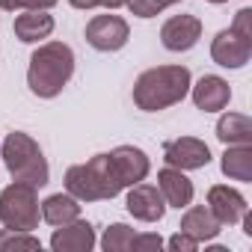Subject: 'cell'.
I'll return each mask as SVG.
<instances>
[{
	"instance_id": "cell-7",
	"label": "cell",
	"mask_w": 252,
	"mask_h": 252,
	"mask_svg": "<svg viewBox=\"0 0 252 252\" xmlns=\"http://www.w3.org/2000/svg\"><path fill=\"white\" fill-rule=\"evenodd\" d=\"M163 160L166 166H175L181 172L187 169H202L211 163V149L205 140H196V137H178V140H169L163 146Z\"/></svg>"
},
{
	"instance_id": "cell-20",
	"label": "cell",
	"mask_w": 252,
	"mask_h": 252,
	"mask_svg": "<svg viewBox=\"0 0 252 252\" xmlns=\"http://www.w3.org/2000/svg\"><path fill=\"white\" fill-rule=\"evenodd\" d=\"M220 169L231 181H252V146H228L222 152Z\"/></svg>"
},
{
	"instance_id": "cell-26",
	"label": "cell",
	"mask_w": 252,
	"mask_h": 252,
	"mask_svg": "<svg viewBox=\"0 0 252 252\" xmlns=\"http://www.w3.org/2000/svg\"><path fill=\"white\" fill-rule=\"evenodd\" d=\"M160 246H163L160 234H134V243H131L134 252H149V249H160Z\"/></svg>"
},
{
	"instance_id": "cell-12",
	"label": "cell",
	"mask_w": 252,
	"mask_h": 252,
	"mask_svg": "<svg viewBox=\"0 0 252 252\" xmlns=\"http://www.w3.org/2000/svg\"><path fill=\"white\" fill-rule=\"evenodd\" d=\"M190 95H193L196 110H202V113H220L231 101V86L220 74H205V77H199L196 86H190Z\"/></svg>"
},
{
	"instance_id": "cell-15",
	"label": "cell",
	"mask_w": 252,
	"mask_h": 252,
	"mask_svg": "<svg viewBox=\"0 0 252 252\" xmlns=\"http://www.w3.org/2000/svg\"><path fill=\"white\" fill-rule=\"evenodd\" d=\"M158 190H160V196H163V202H166V208L172 205V208H187L190 202H193V181L181 172V169H175V166H163L160 172H158Z\"/></svg>"
},
{
	"instance_id": "cell-23",
	"label": "cell",
	"mask_w": 252,
	"mask_h": 252,
	"mask_svg": "<svg viewBox=\"0 0 252 252\" xmlns=\"http://www.w3.org/2000/svg\"><path fill=\"white\" fill-rule=\"evenodd\" d=\"M57 0H0V9L15 12V9H51Z\"/></svg>"
},
{
	"instance_id": "cell-18",
	"label": "cell",
	"mask_w": 252,
	"mask_h": 252,
	"mask_svg": "<svg viewBox=\"0 0 252 252\" xmlns=\"http://www.w3.org/2000/svg\"><path fill=\"white\" fill-rule=\"evenodd\" d=\"M217 140L225 146H252V119L246 113H222L217 122Z\"/></svg>"
},
{
	"instance_id": "cell-25",
	"label": "cell",
	"mask_w": 252,
	"mask_h": 252,
	"mask_svg": "<svg viewBox=\"0 0 252 252\" xmlns=\"http://www.w3.org/2000/svg\"><path fill=\"white\" fill-rule=\"evenodd\" d=\"M172 252H196L199 249V240L196 237H190L187 231H178V234H172L169 237V243H166Z\"/></svg>"
},
{
	"instance_id": "cell-9",
	"label": "cell",
	"mask_w": 252,
	"mask_h": 252,
	"mask_svg": "<svg viewBox=\"0 0 252 252\" xmlns=\"http://www.w3.org/2000/svg\"><path fill=\"white\" fill-rule=\"evenodd\" d=\"M110 160H113V169L119 175V184L122 187H134L140 181H146L152 163H149V155L137 146H119L110 152Z\"/></svg>"
},
{
	"instance_id": "cell-14",
	"label": "cell",
	"mask_w": 252,
	"mask_h": 252,
	"mask_svg": "<svg viewBox=\"0 0 252 252\" xmlns=\"http://www.w3.org/2000/svg\"><path fill=\"white\" fill-rule=\"evenodd\" d=\"M95 246V228L86 220H71L65 225H57L51 234V249L54 252H89Z\"/></svg>"
},
{
	"instance_id": "cell-8",
	"label": "cell",
	"mask_w": 252,
	"mask_h": 252,
	"mask_svg": "<svg viewBox=\"0 0 252 252\" xmlns=\"http://www.w3.org/2000/svg\"><path fill=\"white\" fill-rule=\"evenodd\" d=\"M252 57V39L228 30H220L211 42V60L222 68H243Z\"/></svg>"
},
{
	"instance_id": "cell-13",
	"label": "cell",
	"mask_w": 252,
	"mask_h": 252,
	"mask_svg": "<svg viewBox=\"0 0 252 252\" xmlns=\"http://www.w3.org/2000/svg\"><path fill=\"white\" fill-rule=\"evenodd\" d=\"M208 208L222 225H237L246 214V199L228 184H214L208 190Z\"/></svg>"
},
{
	"instance_id": "cell-11",
	"label": "cell",
	"mask_w": 252,
	"mask_h": 252,
	"mask_svg": "<svg viewBox=\"0 0 252 252\" xmlns=\"http://www.w3.org/2000/svg\"><path fill=\"white\" fill-rule=\"evenodd\" d=\"M125 208H128V214L140 222H160L163 214H166V202L160 196L158 187L152 184H134L128 190V202H125Z\"/></svg>"
},
{
	"instance_id": "cell-16",
	"label": "cell",
	"mask_w": 252,
	"mask_h": 252,
	"mask_svg": "<svg viewBox=\"0 0 252 252\" xmlns=\"http://www.w3.org/2000/svg\"><path fill=\"white\" fill-rule=\"evenodd\" d=\"M181 231H187V234L196 237L199 243H208V240H214V237L222 231V222L211 214V208L190 202L187 211H184V217H181Z\"/></svg>"
},
{
	"instance_id": "cell-19",
	"label": "cell",
	"mask_w": 252,
	"mask_h": 252,
	"mask_svg": "<svg viewBox=\"0 0 252 252\" xmlns=\"http://www.w3.org/2000/svg\"><path fill=\"white\" fill-rule=\"evenodd\" d=\"M77 217H80V202L71 193H54V196H48L42 202V220L48 225H54V228L65 225V222H71Z\"/></svg>"
},
{
	"instance_id": "cell-2",
	"label": "cell",
	"mask_w": 252,
	"mask_h": 252,
	"mask_svg": "<svg viewBox=\"0 0 252 252\" xmlns=\"http://www.w3.org/2000/svg\"><path fill=\"white\" fill-rule=\"evenodd\" d=\"M74 74V51L65 42H45L33 51L27 86L39 98H57Z\"/></svg>"
},
{
	"instance_id": "cell-24",
	"label": "cell",
	"mask_w": 252,
	"mask_h": 252,
	"mask_svg": "<svg viewBox=\"0 0 252 252\" xmlns=\"http://www.w3.org/2000/svg\"><path fill=\"white\" fill-rule=\"evenodd\" d=\"M125 6H128L137 18H155V15H160V12H163V9L155 3V0H128Z\"/></svg>"
},
{
	"instance_id": "cell-22",
	"label": "cell",
	"mask_w": 252,
	"mask_h": 252,
	"mask_svg": "<svg viewBox=\"0 0 252 252\" xmlns=\"http://www.w3.org/2000/svg\"><path fill=\"white\" fill-rule=\"evenodd\" d=\"M15 249H42V240L33 237V231L0 228V252H15Z\"/></svg>"
},
{
	"instance_id": "cell-6",
	"label": "cell",
	"mask_w": 252,
	"mask_h": 252,
	"mask_svg": "<svg viewBox=\"0 0 252 252\" xmlns=\"http://www.w3.org/2000/svg\"><path fill=\"white\" fill-rule=\"evenodd\" d=\"M131 39V27L125 18L119 15H95L89 24H86V42L101 51V54H113V51H122Z\"/></svg>"
},
{
	"instance_id": "cell-3",
	"label": "cell",
	"mask_w": 252,
	"mask_h": 252,
	"mask_svg": "<svg viewBox=\"0 0 252 252\" xmlns=\"http://www.w3.org/2000/svg\"><path fill=\"white\" fill-rule=\"evenodd\" d=\"M125 187L119 184V175L113 169L110 152L107 155H95L86 163L68 166L65 172V193H71L77 202H101V199H113L119 196Z\"/></svg>"
},
{
	"instance_id": "cell-31",
	"label": "cell",
	"mask_w": 252,
	"mask_h": 252,
	"mask_svg": "<svg viewBox=\"0 0 252 252\" xmlns=\"http://www.w3.org/2000/svg\"><path fill=\"white\" fill-rule=\"evenodd\" d=\"M208 3H228V0H208Z\"/></svg>"
},
{
	"instance_id": "cell-17",
	"label": "cell",
	"mask_w": 252,
	"mask_h": 252,
	"mask_svg": "<svg viewBox=\"0 0 252 252\" xmlns=\"http://www.w3.org/2000/svg\"><path fill=\"white\" fill-rule=\"evenodd\" d=\"M12 30L24 45H36L54 33V15H48V9H24L15 18Z\"/></svg>"
},
{
	"instance_id": "cell-10",
	"label": "cell",
	"mask_w": 252,
	"mask_h": 252,
	"mask_svg": "<svg viewBox=\"0 0 252 252\" xmlns=\"http://www.w3.org/2000/svg\"><path fill=\"white\" fill-rule=\"evenodd\" d=\"M199 39H202V21L196 15H172L160 27V42L172 54H181V51L196 48Z\"/></svg>"
},
{
	"instance_id": "cell-5",
	"label": "cell",
	"mask_w": 252,
	"mask_h": 252,
	"mask_svg": "<svg viewBox=\"0 0 252 252\" xmlns=\"http://www.w3.org/2000/svg\"><path fill=\"white\" fill-rule=\"evenodd\" d=\"M36 190L39 187L27 181H12L9 187H3V193H0V222H3V228H12V231L39 228L42 202Z\"/></svg>"
},
{
	"instance_id": "cell-30",
	"label": "cell",
	"mask_w": 252,
	"mask_h": 252,
	"mask_svg": "<svg viewBox=\"0 0 252 252\" xmlns=\"http://www.w3.org/2000/svg\"><path fill=\"white\" fill-rule=\"evenodd\" d=\"M155 3H158L160 9H166V6H175V3H181V0H155Z\"/></svg>"
},
{
	"instance_id": "cell-21",
	"label": "cell",
	"mask_w": 252,
	"mask_h": 252,
	"mask_svg": "<svg viewBox=\"0 0 252 252\" xmlns=\"http://www.w3.org/2000/svg\"><path fill=\"white\" fill-rule=\"evenodd\" d=\"M131 243H134V228H128L125 222H113L101 237L104 252H128Z\"/></svg>"
},
{
	"instance_id": "cell-4",
	"label": "cell",
	"mask_w": 252,
	"mask_h": 252,
	"mask_svg": "<svg viewBox=\"0 0 252 252\" xmlns=\"http://www.w3.org/2000/svg\"><path fill=\"white\" fill-rule=\"evenodd\" d=\"M0 158H3L12 181H27L33 187H45L51 181V169H48L42 146L24 131H12V134L3 137V143H0Z\"/></svg>"
},
{
	"instance_id": "cell-28",
	"label": "cell",
	"mask_w": 252,
	"mask_h": 252,
	"mask_svg": "<svg viewBox=\"0 0 252 252\" xmlns=\"http://www.w3.org/2000/svg\"><path fill=\"white\" fill-rule=\"evenodd\" d=\"M68 3L74 9H95V6H101V0H68Z\"/></svg>"
},
{
	"instance_id": "cell-1",
	"label": "cell",
	"mask_w": 252,
	"mask_h": 252,
	"mask_svg": "<svg viewBox=\"0 0 252 252\" xmlns=\"http://www.w3.org/2000/svg\"><path fill=\"white\" fill-rule=\"evenodd\" d=\"M193 77L187 65H158L137 77L134 83V104L146 113L166 110L190 95Z\"/></svg>"
},
{
	"instance_id": "cell-29",
	"label": "cell",
	"mask_w": 252,
	"mask_h": 252,
	"mask_svg": "<svg viewBox=\"0 0 252 252\" xmlns=\"http://www.w3.org/2000/svg\"><path fill=\"white\" fill-rule=\"evenodd\" d=\"M125 3H128V0H101V6H107V9H119Z\"/></svg>"
},
{
	"instance_id": "cell-27",
	"label": "cell",
	"mask_w": 252,
	"mask_h": 252,
	"mask_svg": "<svg viewBox=\"0 0 252 252\" xmlns=\"http://www.w3.org/2000/svg\"><path fill=\"white\" fill-rule=\"evenodd\" d=\"M231 30L240 33V36H246V39H252V9H240V12L234 15Z\"/></svg>"
}]
</instances>
